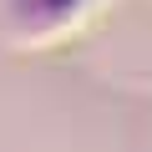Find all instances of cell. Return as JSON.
I'll list each match as a JSON object with an SVG mask.
<instances>
[{
  "label": "cell",
  "mask_w": 152,
  "mask_h": 152,
  "mask_svg": "<svg viewBox=\"0 0 152 152\" xmlns=\"http://www.w3.org/2000/svg\"><path fill=\"white\" fill-rule=\"evenodd\" d=\"M10 15V36L26 46H46L56 36H66L76 20L86 15V0H5Z\"/></svg>",
  "instance_id": "obj_1"
}]
</instances>
